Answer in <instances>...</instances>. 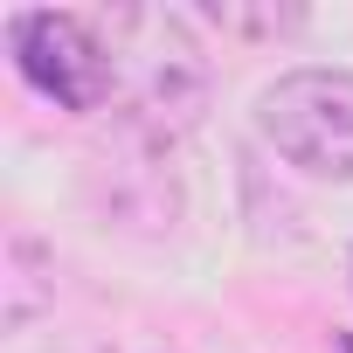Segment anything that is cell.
<instances>
[{
    "instance_id": "1",
    "label": "cell",
    "mask_w": 353,
    "mask_h": 353,
    "mask_svg": "<svg viewBox=\"0 0 353 353\" xmlns=\"http://www.w3.org/2000/svg\"><path fill=\"white\" fill-rule=\"evenodd\" d=\"M256 132L312 181H353V70H284L256 97Z\"/></svg>"
},
{
    "instance_id": "2",
    "label": "cell",
    "mask_w": 353,
    "mask_h": 353,
    "mask_svg": "<svg viewBox=\"0 0 353 353\" xmlns=\"http://www.w3.org/2000/svg\"><path fill=\"white\" fill-rule=\"evenodd\" d=\"M8 49H14V70L63 111H97L118 90V56L97 42V28L83 14L21 8V14H8Z\"/></svg>"
},
{
    "instance_id": "3",
    "label": "cell",
    "mask_w": 353,
    "mask_h": 353,
    "mask_svg": "<svg viewBox=\"0 0 353 353\" xmlns=\"http://www.w3.org/2000/svg\"><path fill=\"white\" fill-rule=\"evenodd\" d=\"M56 305V256L35 243V236H8V250H0V319H8V332H21L35 312Z\"/></svg>"
},
{
    "instance_id": "4",
    "label": "cell",
    "mask_w": 353,
    "mask_h": 353,
    "mask_svg": "<svg viewBox=\"0 0 353 353\" xmlns=\"http://www.w3.org/2000/svg\"><path fill=\"white\" fill-rule=\"evenodd\" d=\"M201 21L236 28V35H291L305 21V8H201Z\"/></svg>"
},
{
    "instance_id": "5",
    "label": "cell",
    "mask_w": 353,
    "mask_h": 353,
    "mask_svg": "<svg viewBox=\"0 0 353 353\" xmlns=\"http://www.w3.org/2000/svg\"><path fill=\"white\" fill-rule=\"evenodd\" d=\"M339 353H353V339H346V346H339Z\"/></svg>"
}]
</instances>
